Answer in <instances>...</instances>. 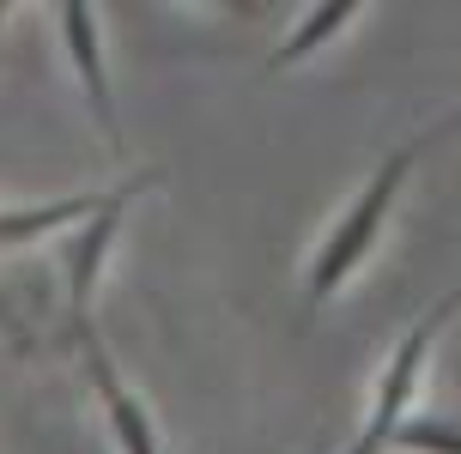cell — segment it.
<instances>
[{
    "label": "cell",
    "instance_id": "cell-1",
    "mask_svg": "<svg viewBox=\"0 0 461 454\" xmlns=\"http://www.w3.org/2000/svg\"><path fill=\"white\" fill-rule=\"evenodd\" d=\"M413 146L407 152H389V158L376 164V176L365 182V194L346 206V218L334 230H328V243L316 249V261H310V285H303V309H322L328 297L340 291L352 272L365 267V254L376 249V236H383V225H389V206L401 200V188H407V170H413Z\"/></svg>",
    "mask_w": 461,
    "mask_h": 454
},
{
    "label": "cell",
    "instance_id": "cell-2",
    "mask_svg": "<svg viewBox=\"0 0 461 454\" xmlns=\"http://www.w3.org/2000/svg\"><path fill=\"white\" fill-rule=\"evenodd\" d=\"M456 309H461V285L449 297H438V303L407 327V340L394 345L389 369H383V382H376V400H370V412H365V431L352 436L346 454H383L394 442V431L407 424V406H413V394H419V369L431 358V340L443 334V321L456 316Z\"/></svg>",
    "mask_w": 461,
    "mask_h": 454
},
{
    "label": "cell",
    "instance_id": "cell-3",
    "mask_svg": "<svg viewBox=\"0 0 461 454\" xmlns=\"http://www.w3.org/2000/svg\"><path fill=\"white\" fill-rule=\"evenodd\" d=\"M152 176H134V182H122V188H110V194L97 200L92 218L68 236V334L92 327V291H97L104 261H110V249H115V230H122V218H128V206H134V194Z\"/></svg>",
    "mask_w": 461,
    "mask_h": 454
},
{
    "label": "cell",
    "instance_id": "cell-4",
    "mask_svg": "<svg viewBox=\"0 0 461 454\" xmlns=\"http://www.w3.org/2000/svg\"><path fill=\"white\" fill-rule=\"evenodd\" d=\"M73 345H79V358H86V376H92L97 400H104V424H110L115 449H122V454H164L152 412H146L134 394L122 387V376H115V363H110V352H104V340H97L92 327H79V334H73Z\"/></svg>",
    "mask_w": 461,
    "mask_h": 454
},
{
    "label": "cell",
    "instance_id": "cell-5",
    "mask_svg": "<svg viewBox=\"0 0 461 454\" xmlns=\"http://www.w3.org/2000/svg\"><path fill=\"white\" fill-rule=\"evenodd\" d=\"M61 31H68V55L79 67V85L92 97V115L104 139L122 152V121H115V97H110V73H104V43H97V13L92 6H61Z\"/></svg>",
    "mask_w": 461,
    "mask_h": 454
},
{
    "label": "cell",
    "instance_id": "cell-6",
    "mask_svg": "<svg viewBox=\"0 0 461 454\" xmlns=\"http://www.w3.org/2000/svg\"><path fill=\"white\" fill-rule=\"evenodd\" d=\"M104 194H73V200H43V206H13V212H0V249H24V243H37L49 230H68V225H86L97 212Z\"/></svg>",
    "mask_w": 461,
    "mask_h": 454
},
{
    "label": "cell",
    "instance_id": "cell-7",
    "mask_svg": "<svg viewBox=\"0 0 461 454\" xmlns=\"http://www.w3.org/2000/svg\"><path fill=\"white\" fill-rule=\"evenodd\" d=\"M352 19H358V0H328V6H316V13L274 49V67H292V61H303V55H316V49H322L334 31H346Z\"/></svg>",
    "mask_w": 461,
    "mask_h": 454
},
{
    "label": "cell",
    "instance_id": "cell-8",
    "mask_svg": "<svg viewBox=\"0 0 461 454\" xmlns=\"http://www.w3.org/2000/svg\"><path fill=\"white\" fill-rule=\"evenodd\" d=\"M394 449L407 454H461V424L456 418H407L394 431Z\"/></svg>",
    "mask_w": 461,
    "mask_h": 454
},
{
    "label": "cell",
    "instance_id": "cell-9",
    "mask_svg": "<svg viewBox=\"0 0 461 454\" xmlns=\"http://www.w3.org/2000/svg\"><path fill=\"white\" fill-rule=\"evenodd\" d=\"M449 134H461V110H456V115H449V121H438V128H431V134L419 139L413 152H425V146H438V139H449Z\"/></svg>",
    "mask_w": 461,
    "mask_h": 454
},
{
    "label": "cell",
    "instance_id": "cell-10",
    "mask_svg": "<svg viewBox=\"0 0 461 454\" xmlns=\"http://www.w3.org/2000/svg\"><path fill=\"white\" fill-rule=\"evenodd\" d=\"M0 334H13V340L24 345V327H19V316H13V309H6V297H0Z\"/></svg>",
    "mask_w": 461,
    "mask_h": 454
}]
</instances>
